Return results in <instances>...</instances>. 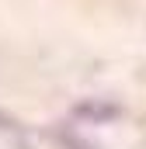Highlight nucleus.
I'll return each instance as SVG.
<instances>
[{
	"label": "nucleus",
	"instance_id": "nucleus-1",
	"mask_svg": "<svg viewBox=\"0 0 146 149\" xmlns=\"http://www.w3.org/2000/svg\"><path fill=\"white\" fill-rule=\"evenodd\" d=\"M122 108L118 104H111V101H80V104H73V118H84V121H111V118H118Z\"/></svg>",
	"mask_w": 146,
	"mask_h": 149
},
{
	"label": "nucleus",
	"instance_id": "nucleus-2",
	"mask_svg": "<svg viewBox=\"0 0 146 149\" xmlns=\"http://www.w3.org/2000/svg\"><path fill=\"white\" fill-rule=\"evenodd\" d=\"M0 128H4V132H21L18 118H14V114H7V111H0Z\"/></svg>",
	"mask_w": 146,
	"mask_h": 149
},
{
	"label": "nucleus",
	"instance_id": "nucleus-3",
	"mask_svg": "<svg viewBox=\"0 0 146 149\" xmlns=\"http://www.w3.org/2000/svg\"><path fill=\"white\" fill-rule=\"evenodd\" d=\"M59 142L66 149H94V146H87V142H80V139H73V135H59Z\"/></svg>",
	"mask_w": 146,
	"mask_h": 149
}]
</instances>
